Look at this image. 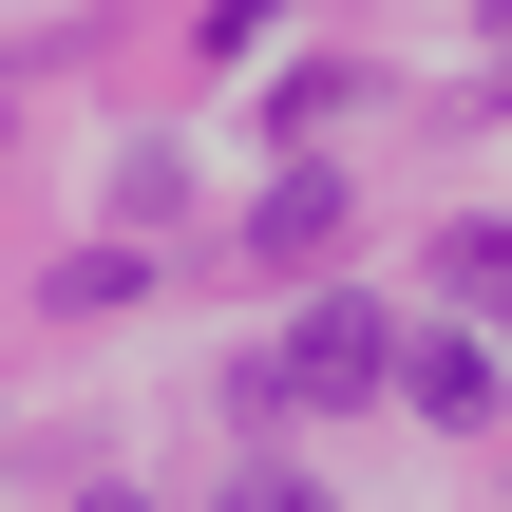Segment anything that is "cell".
<instances>
[{"mask_svg":"<svg viewBox=\"0 0 512 512\" xmlns=\"http://www.w3.org/2000/svg\"><path fill=\"white\" fill-rule=\"evenodd\" d=\"M380 380H399V323H380V304H304V342H285L247 399H266V418H342V399H380Z\"/></svg>","mask_w":512,"mask_h":512,"instance_id":"obj_1","label":"cell"},{"mask_svg":"<svg viewBox=\"0 0 512 512\" xmlns=\"http://www.w3.org/2000/svg\"><path fill=\"white\" fill-rule=\"evenodd\" d=\"M323 247H342V171H285L247 209V266H323Z\"/></svg>","mask_w":512,"mask_h":512,"instance_id":"obj_2","label":"cell"},{"mask_svg":"<svg viewBox=\"0 0 512 512\" xmlns=\"http://www.w3.org/2000/svg\"><path fill=\"white\" fill-rule=\"evenodd\" d=\"M399 399H418V418H494L512 361H494V342H399Z\"/></svg>","mask_w":512,"mask_h":512,"instance_id":"obj_3","label":"cell"},{"mask_svg":"<svg viewBox=\"0 0 512 512\" xmlns=\"http://www.w3.org/2000/svg\"><path fill=\"white\" fill-rule=\"evenodd\" d=\"M456 304H512V228H456Z\"/></svg>","mask_w":512,"mask_h":512,"instance_id":"obj_4","label":"cell"},{"mask_svg":"<svg viewBox=\"0 0 512 512\" xmlns=\"http://www.w3.org/2000/svg\"><path fill=\"white\" fill-rule=\"evenodd\" d=\"M228 512H323V494H304V475H228Z\"/></svg>","mask_w":512,"mask_h":512,"instance_id":"obj_5","label":"cell"},{"mask_svg":"<svg viewBox=\"0 0 512 512\" xmlns=\"http://www.w3.org/2000/svg\"><path fill=\"white\" fill-rule=\"evenodd\" d=\"M95 512H133V494H95Z\"/></svg>","mask_w":512,"mask_h":512,"instance_id":"obj_6","label":"cell"}]
</instances>
